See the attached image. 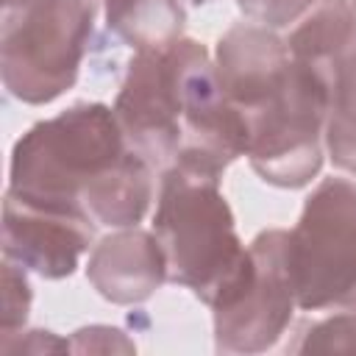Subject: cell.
I'll use <instances>...</instances> for the list:
<instances>
[{
    "mask_svg": "<svg viewBox=\"0 0 356 356\" xmlns=\"http://www.w3.org/2000/svg\"><path fill=\"white\" fill-rule=\"evenodd\" d=\"M8 192L100 228H134L153 200V167L128 147L114 108L75 103L17 139Z\"/></svg>",
    "mask_w": 356,
    "mask_h": 356,
    "instance_id": "1",
    "label": "cell"
},
{
    "mask_svg": "<svg viewBox=\"0 0 356 356\" xmlns=\"http://www.w3.org/2000/svg\"><path fill=\"white\" fill-rule=\"evenodd\" d=\"M153 234L161 245L167 281L186 286L206 306L231 303L253 273L220 172L172 164L161 172Z\"/></svg>",
    "mask_w": 356,
    "mask_h": 356,
    "instance_id": "2",
    "label": "cell"
},
{
    "mask_svg": "<svg viewBox=\"0 0 356 356\" xmlns=\"http://www.w3.org/2000/svg\"><path fill=\"white\" fill-rule=\"evenodd\" d=\"M92 22V0H3L0 67L8 95L44 106L72 89Z\"/></svg>",
    "mask_w": 356,
    "mask_h": 356,
    "instance_id": "3",
    "label": "cell"
},
{
    "mask_svg": "<svg viewBox=\"0 0 356 356\" xmlns=\"http://www.w3.org/2000/svg\"><path fill=\"white\" fill-rule=\"evenodd\" d=\"M286 264L303 312L356 306V184L325 178L306 197L286 239Z\"/></svg>",
    "mask_w": 356,
    "mask_h": 356,
    "instance_id": "4",
    "label": "cell"
},
{
    "mask_svg": "<svg viewBox=\"0 0 356 356\" xmlns=\"http://www.w3.org/2000/svg\"><path fill=\"white\" fill-rule=\"evenodd\" d=\"M325 108V75L292 58L286 81L259 108L245 114V156L253 172L281 189L306 186L323 167Z\"/></svg>",
    "mask_w": 356,
    "mask_h": 356,
    "instance_id": "5",
    "label": "cell"
},
{
    "mask_svg": "<svg viewBox=\"0 0 356 356\" xmlns=\"http://www.w3.org/2000/svg\"><path fill=\"white\" fill-rule=\"evenodd\" d=\"M164 58L181 125V150L175 164L222 175L231 161L245 156L248 125L222 92L217 64L200 42L178 39L164 47Z\"/></svg>",
    "mask_w": 356,
    "mask_h": 356,
    "instance_id": "6",
    "label": "cell"
},
{
    "mask_svg": "<svg viewBox=\"0 0 356 356\" xmlns=\"http://www.w3.org/2000/svg\"><path fill=\"white\" fill-rule=\"evenodd\" d=\"M289 231L270 228L250 242L253 273L242 292L214 312V348L220 353H261L273 348L292 323L298 306L289 264Z\"/></svg>",
    "mask_w": 356,
    "mask_h": 356,
    "instance_id": "7",
    "label": "cell"
},
{
    "mask_svg": "<svg viewBox=\"0 0 356 356\" xmlns=\"http://www.w3.org/2000/svg\"><path fill=\"white\" fill-rule=\"evenodd\" d=\"M114 117L134 153L164 172L181 150V125L164 50H134L122 86L114 100Z\"/></svg>",
    "mask_w": 356,
    "mask_h": 356,
    "instance_id": "8",
    "label": "cell"
},
{
    "mask_svg": "<svg viewBox=\"0 0 356 356\" xmlns=\"http://www.w3.org/2000/svg\"><path fill=\"white\" fill-rule=\"evenodd\" d=\"M95 228L97 225L83 217L50 211L6 192L3 259L47 281L67 278L89 250Z\"/></svg>",
    "mask_w": 356,
    "mask_h": 356,
    "instance_id": "9",
    "label": "cell"
},
{
    "mask_svg": "<svg viewBox=\"0 0 356 356\" xmlns=\"http://www.w3.org/2000/svg\"><path fill=\"white\" fill-rule=\"evenodd\" d=\"M214 64L222 92L245 120V114L259 108L286 81L292 56L284 36L273 28L234 25L220 36Z\"/></svg>",
    "mask_w": 356,
    "mask_h": 356,
    "instance_id": "10",
    "label": "cell"
},
{
    "mask_svg": "<svg viewBox=\"0 0 356 356\" xmlns=\"http://www.w3.org/2000/svg\"><path fill=\"white\" fill-rule=\"evenodd\" d=\"M86 278L100 298L117 306L147 300L167 281V264L156 234L139 231L136 225L117 228L95 245Z\"/></svg>",
    "mask_w": 356,
    "mask_h": 356,
    "instance_id": "11",
    "label": "cell"
},
{
    "mask_svg": "<svg viewBox=\"0 0 356 356\" xmlns=\"http://www.w3.org/2000/svg\"><path fill=\"white\" fill-rule=\"evenodd\" d=\"M289 56L328 78L339 56L356 42L350 0H312L309 8L286 28Z\"/></svg>",
    "mask_w": 356,
    "mask_h": 356,
    "instance_id": "12",
    "label": "cell"
},
{
    "mask_svg": "<svg viewBox=\"0 0 356 356\" xmlns=\"http://www.w3.org/2000/svg\"><path fill=\"white\" fill-rule=\"evenodd\" d=\"M181 0H106V28L134 50H164L184 39Z\"/></svg>",
    "mask_w": 356,
    "mask_h": 356,
    "instance_id": "13",
    "label": "cell"
},
{
    "mask_svg": "<svg viewBox=\"0 0 356 356\" xmlns=\"http://www.w3.org/2000/svg\"><path fill=\"white\" fill-rule=\"evenodd\" d=\"M325 150L337 170L356 175V42L328 72Z\"/></svg>",
    "mask_w": 356,
    "mask_h": 356,
    "instance_id": "14",
    "label": "cell"
},
{
    "mask_svg": "<svg viewBox=\"0 0 356 356\" xmlns=\"http://www.w3.org/2000/svg\"><path fill=\"white\" fill-rule=\"evenodd\" d=\"M25 273L28 270H22L14 261L3 259V317H0L3 339L14 337L17 331L25 328V320H28V312H31V300H33V292H31V284H28Z\"/></svg>",
    "mask_w": 356,
    "mask_h": 356,
    "instance_id": "15",
    "label": "cell"
},
{
    "mask_svg": "<svg viewBox=\"0 0 356 356\" xmlns=\"http://www.w3.org/2000/svg\"><path fill=\"white\" fill-rule=\"evenodd\" d=\"M312 0H236V6L259 25H267L273 31L289 28Z\"/></svg>",
    "mask_w": 356,
    "mask_h": 356,
    "instance_id": "16",
    "label": "cell"
},
{
    "mask_svg": "<svg viewBox=\"0 0 356 356\" xmlns=\"http://www.w3.org/2000/svg\"><path fill=\"white\" fill-rule=\"evenodd\" d=\"M70 350L75 353H108V350H122V353H134V342L125 339V334L120 328L111 325H89L75 331V337L70 339Z\"/></svg>",
    "mask_w": 356,
    "mask_h": 356,
    "instance_id": "17",
    "label": "cell"
},
{
    "mask_svg": "<svg viewBox=\"0 0 356 356\" xmlns=\"http://www.w3.org/2000/svg\"><path fill=\"white\" fill-rule=\"evenodd\" d=\"M47 353V350H70L67 339L53 337L50 331H28V339H19V345H8L6 353Z\"/></svg>",
    "mask_w": 356,
    "mask_h": 356,
    "instance_id": "18",
    "label": "cell"
},
{
    "mask_svg": "<svg viewBox=\"0 0 356 356\" xmlns=\"http://www.w3.org/2000/svg\"><path fill=\"white\" fill-rule=\"evenodd\" d=\"M192 3H197V6H203V3H211V0H192Z\"/></svg>",
    "mask_w": 356,
    "mask_h": 356,
    "instance_id": "19",
    "label": "cell"
},
{
    "mask_svg": "<svg viewBox=\"0 0 356 356\" xmlns=\"http://www.w3.org/2000/svg\"><path fill=\"white\" fill-rule=\"evenodd\" d=\"M350 6H353V19H356V0H350Z\"/></svg>",
    "mask_w": 356,
    "mask_h": 356,
    "instance_id": "20",
    "label": "cell"
},
{
    "mask_svg": "<svg viewBox=\"0 0 356 356\" xmlns=\"http://www.w3.org/2000/svg\"><path fill=\"white\" fill-rule=\"evenodd\" d=\"M353 309H356V306H353Z\"/></svg>",
    "mask_w": 356,
    "mask_h": 356,
    "instance_id": "21",
    "label": "cell"
}]
</instances>
